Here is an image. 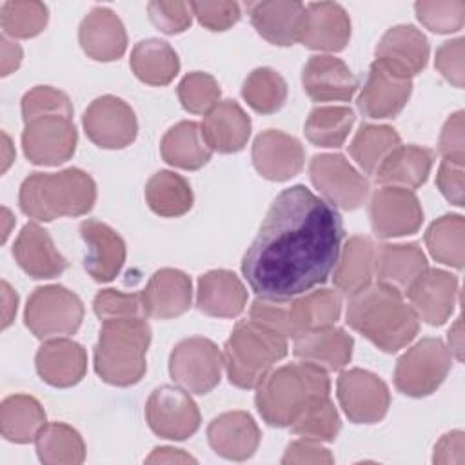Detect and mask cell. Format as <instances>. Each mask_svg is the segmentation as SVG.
I'll list each match as a JSON object with an SVG mask.
<instances>
[{"label":"cell","mask_w":465,"mask_h":465,"mask_svg":"<svg viewBox=\"0 0 465 465\" xmlns=\"http://www.w3.org/2000/svg\"><path fill=\"white\" fill-rule=\"evenodd\" d=\"M343 240L334 205L298 183L271 203L242 260V274L256 296L294 298L331 276Z\"/></svg>","instance_id":"6da1fadb"},{"label":"cell","mask_w":465,"mask_h":465,"mask_svg":"<svg viewBox=\"0 0 465 465\" xmlns=\"http://www.w3.org/2000/svg\"><path fill=\"white\" fill-rule=\"evenodd\" d=\"M345 318L351 329L383 352H398L420 331V318L403 294L383 283H371L349 296Z\"/></svg>","instance_id":"7a4b0ae2"},{"label":"cell","mask_w":465,"mask_h":465,"mask_svg":"<svg viewBox=\"0 0 465 465\" xmlns=\"http://www.w3.org/2000/svg\"><path fill=\"white\" fill-rule=\"evenodd\" d=\"M96 202V183L85 171L69 167L58 173H33L22 185L18 203L36 222L87 214Z\"/></svg>","instance_id":"3957f363"},{"label":"cell","mask_w":465,"mask_h":465,"mask_svg":"<svg viewBox=\"0 0 465 465\" xmlns=\"http://www.w3.org/2000/svg\"><path fill=\"white\" fill-rule=\"evenodd\" d=\"M151 327L145 318L104 320L94 345V371L109 385L138 383L145 371Z\"/></svg>","instance_id":"277c9868"},{"label":"cell","mask_w":465,"mask_h":465,"mask_svg":"<svg viewBox=\"0 0 465 465\" xmlns=\"http://www.w3.org/2000/svg\"><path fill=\"white\" fill-rule=\"evenodd\" d=\"M327 371L307 363H287L271 371L256 387L254 403L271 427H289L302 405L318 394H329Z\"/></svg>","instance_id":"5b68a950"},{"label":"cell","mask_w":465,"mask_h":465,"mask_svg":"<svg viewBox=\"0 0 465 465\" xmlns=\"http://www.w3.org/2000/svg\"><path fill=\"white\" fill-rule=\"evenodd\" d=\"M287 338L249 320L234 325L223 345V367L232 385L256 389L272 371L274 363L287 356Z\"/></svg>","instance_id":"8992f818"},{"label":"cell","mask_w":465,"mask_h":465,"mask_svg":"<svg viewBox=\"0 0 465 465\" xmlns=\"http://www.w3.org/2000/svg\"><path fill=\"white\" fill-rule=\"evenodd\" d=\"M84 320L82 300L64 285L36 287L25 305V327L40 340L74 334Z\"/></svg>","instance_id":"52a82bcc"},{"label":"cell","mask_w":465,"mask_h":465,"mask_svg":"<svg viewBox=\"0 0 465 465\" xmlns=\"http://www.w3.org/2000/svg\"><path fill=\"white\" fill-rule=\"evenodd\" d=\"M452 354L440 338H421L396 361L394 385L411 398L432 394L447 378Z\"/></svg>","instance_id":"ba28073f"},{"label":"cell","mask_w":465,"mask_h":465,"mask_svg":"<svg viewBox=\"0 0 465 465\" xmlns=\"http://www.w3.org/2000/svg\"><path fill=\"white\" fill-rule=\"evenodd\" d=\"M223 356L216 343L203 336L178 341L169 356L171 378L187 392L207 394L222 380Z\"/></svg>","instance_id":"9c48e42d"},{"label":"cell","mask_w":465,"mask_h":465,"mask_svg":"<svg viewBox=\"0 0 465 465\" xmlns=\"http://www.w3.org/2000/svg\"><path fill=\"white\" fill-rule=\"evenodd\" d=\"M309 176L325 200L340 209L354 211L369 196V180L356 171L343 154L323 153L312 156Z\"/></svg>","instance_id":"30bf717a"},{"label":"cell","mask_w":465,"mask_h":465,"mask_svg":"<svg viewBox=\"0 0 465 465\" xmlns=\"http://www.w3.org/2000/svg\"><path fill=\"white\" fill-rule=\"evenodd\" d=\"M24 124L22 147L31 163L60 165L74 154L78 133L73 116L44 114Z\"/></svg>","instance_id":"8fae6325"},{"label":"cell","mask_w":465,"mask_h":465,"mask_svg":"<svg viewBox=\"0 0 465 465\" xmlns=\"http://www.w3.org/2000/svg\"><path fill=\"white\" fill-rule=\"evenodd\" d=\"M338 401L352 423H378L385 418L391 405L387 383L365 369L343 371L336 383Z\"/></svg>","instance_id":"7c38bea8"},{"label":"cell","mask_w":465,"mask_h":465,"mask_svg":"<svg viewBox=\"0 0 465 465\" xmlns=\"http://www.w3.org/2000/svg\"><path fill=\"white\" fill-rule=\"evenodd\" d=\"M145 420L151 430L165 440H187L200 429V411L185 389L162 385L145 403Z\"/></svg>","instance_id":"4fadbf2b"},{"label":"cell","mask_w":465,"mask_h":465,"mask_svg":"<svg viewBox=\"0 0 465 465\" xmlns=\"http://www.w3.org/2000/svg\"><path fill=\"white\" fill-rule=\"evenodd\" d=\"M87 138L102 149H124L138 134V122L133 107L113 94L94 98L82 118Z\"/></svg>","instance_id":"5bb4252c"},{"label":"cell","mask_w":465,"mask_h":465,"mask_svg":"<svg viewBox=\"0 0 465 465\" xmlns=\"http://www.w3.org/2000/svg\"><path fill=\"white\" fill-rule=\"evenodd\" d=\"M369 216L378 238L414 234L423 223V209L418 196L411 189L396 185H385L372 194Z\"/></svg>","instance_id":"9a60e30c"},{"label":"cell","mask_w":465,"mask_h":465,"mask_svg":"<svg viewBox=\"0 0 465 465\" xmlns=\"http://www.w3.org/2000/svg\"><path fill=\"white\" fill-rule=\"evenodd\" d=\"M429 53L427 36L411 24H400L380 38L374 51V64L400 78L411 80L425 69Z\"/></svg>","instance_id":"2e32d148"},{"label":"cell","mask_w":465,"mask_h":465,"mask_svg":"<svg viewBox=\"0 0 465 465\" xmlns=\"http://www.w3.org/2000/svg\"><path fill=\"white\" fill-rule=\"evenodd\" d=\"M303 145L292 134L278 129H267L254 138L252 165L267 180H291L303 169Z\"/></svg>","instance_id":"e0dca14e"},{"label":"cell","mask_w":465,"mask_h":465,"mask_svg":"<svg viewBox=\"0 0 465 465\" xmlns=\"http://www.w3.org/2000/svg\"><path fill=\"white\" fill-rule=\"evenodd\" d=\"M80 236L85 243L84 269L100 283H107L118 276L125 263V242L107 223L100 220H84Z\"/></svg>","instance_id":"ac0fdd59"},{"label":"cell","mask_w":465,"mask_h":465,"mask_svg":"<svg viewBox=\"0 0 465 465\" xmlns=\"http://www.w3.org/2000/svg\"><path fill=\"white\" fill-rule=\"evenodd\" d=\"M405 294L420 320L429 325H443L456 305L458 280L443 269L427 267Z\"/></svg>","instance_id":"d6986e66"},{"label":"cell","mask_w":465,"mask_h":465,"mask_svg":"<svg viewBox=\"0 0 465 465\" xmlns=\"http://www.w3.org/2000/svg\"><path fill=\"white\" fill-rule=\"evenodd\" d=\"M247 13L256 33L269 44L289 47L300 42L305 5L294 0L249 2Z\"/></svg>","instance_id":"ffe728a7"},{"label":"cell","mask_w":465,"mask_h":465,"mask_svg":"<svg viewBox=\"0 0 465 465\" xmlns=\"http://www.w3.org/2000/svg\"><path fill=\"white\" fill-rule=\"evenodd\" d=\"M302 85L314 102H347L354 96L358 80L343 60L314 54L302 69Z\"/></svg>","instance_id":"44dd1931"},{"label":"cell","mask_w":465,"mask_h":465,"mask_svg":"<svg viewBox=\"0 0 465 465\" xmlns=\"http://www.w3.org/2000/svg\"><path fill=\"white\" fill-rule=\"evenodd\" d=\"M411 93L412 80L400 78L372 62L356 104L367 118H394L407 105Z\"/></svg>","instance_id":"7402d4cb"},{"label":"cell","mask_w":465,"mask_h":465,"mask_svg":"<svg viewBox=\"0 0 465 465\" xmlns=\"http://www.w3.org/2000/svg\"><path fill=\"white\" fill-rule=\"evenodd\" d=\"M351 40V18L336 2H312L305 5L300 42L314 51L336 53Z\"/></svg>","instance_id":"603a6c76"},{"label":"cell","mask_w":465,"mask_h":465,"mask_svg":"<svg viewBox=\"0 0 465 465\" xmlns=\"http://www.w3.org/2000/svg\"><path fill=\"white\" fill-rule=\"evenodd\" d=\"M78 42L89 58L113 62L125 53L127 33L113 9L96 5L80 22Z\"/></svg>","instance_id":"cb8c5ba5"},{"label":"cell","mask_w":465,"mask_h":465,"mask_svg":"<svg viewBox=\"0 0 465 465\" xmlns=\"http://www.w3.org/2000/svg\"><path fill=\"white\" fill-rule=\"evenodd\" d=\"M260 429L252 416L245 411H229L216 416L207 427L211 449L232 461L251 458L260 445Z\"/></svg>","instance_id":"d4e9b609"},{"label":"cell","mask_w":465,"mask_h":465,"mask_svg":"<svg viewBox=\"0 0 465 465\" xmlns=\"http://www.w3.org/2000/svg\"><path fill=\"white\" fill-rule=\"evenodd\" d=\"M35 365L47 385L65 389L80 383L85 376L87 352L69 338H51L40 345Z\"/></svg>","instance_id":"484cf974"},{"label":"cell","mask_w":465,"mask_h":465,"mask_svg":"<svg viewBox=\"0 0 465 465\" xmlns=\"http://www.w3.org/2000/svg\"><path fill=\"white\" fill-rule=\"evenodd\" d=\"M13 256L20 269L35 280H51L60 276L67 260L58 252L49 232L35 222H29L18 232Z\"/></svg>","instance_id":"4316f807"},{"label":"cell","mask_w":465,"mask_h":465,"mask_svg":"<svg viewBox=\"0 0 465 465\" xmlns=\"http://www.w3.org/2000/svg\"><path fill=\"white\" fill-rule=\"evenodd\" d=\"M147 316L169 320L189 311L193 300L191 278L173 267L156 271L140 292Z\"/></svg>","instance_id":"83f0119b"},{"label":"cell","mask_w":465,"mask_h":465,"mask_svg":"<svg viewBox=\"0 0 465 465\" xmlns=\"http://www.w3.org/2000/svg\"><path fill=\"white\" fill-rule=\"evenodd\" d=\"M247 303V289L242 280L227 269H213L198 278L196 305L214 318H236Z\"/></svg>","instance_id":"f1b7e54d"},{"label":"cell","mask_w":465,"mask_h":465,"mask_svg":"<svg viewBox=\"0 0 465 465\" xmlns=\"http://www.w3.org/2000/svg\"><path fill=\"white\" fill-rule=\"evenodd\" d=\"M429 267L418 243H381L374 252V276L378 283L405 294Z\"/></svg>","instance_id":"f546056e"},{"label":"cell","mask_w":465,"mask_h":465,"mask_svg":"<svg viewBox=\"0 0 465 465\" xmlns=\"http://www.w3.org/2000/svg\"><path fill=\"white\" fill-rule=\"evenodd\" d=\"M202 134L211 147L223 154L238 153L251 136V118L234 100H220L202 124Z\"/></svg>","instance_id":"4dcf8cb0"},{"label":"cell","mask_w":465,"mask_h":465,"mask_svg":"<svg viewBox=\"0 0 465 465\" xmlns=\"http://www.w3.org/2000/svg\"><path fill=\"white\" fill-rule=\"evenodd\" d=\"M354 340L341 327H323L294 338L292 352L298 360L323 371L343 369L352 358Z\"/></svg>","instance_id":"1f68e13d"},{"label":"cell","mask_w":465,"mask_h":465,"mask_svg":"<svg viewBox=\"0 0 465 465\" xmlns=\"http://www.w3.org/2000/svg\"><path fill=\"white\" fill-rule=\"evenodd\" d=\"M434 153L421 145H398L378 167L374 178L383 185L416 189L430 174Z\"/></svg>","instance_id":"d6a6232c"},{"label":"cell","mask_w":465,"mask_h":465,"mask_svg":"<svg viewBox=\"0 0 465 465\" xmlns=\"http://www.w3.org/2000/svg\"><path fill=\"white\" fill-rule=\"evenodd\" d=\"M376 247L367 236H351L340 251L334 265V285L340 292L352 296L371 285L374 276Z\"/></svg>","instance_id":"836d02e7"},{"label":"cell","mask_w":465,"mask_h":465,"mask_svg":"<svg viewBox=\"0 0 465 465\" xmlns=\"http://www.w3.org/2000/svg\"><path fill=\"white\" fill-rule=\"evenodd\" d=\"M160 153L169 165L196 171L211 160L213 151L202 134V125L193 120H183L163 134Z\"/></svg>","instance_id":"e575fe53"},{"label":"cell","mask_w":465,"mask_h":465,"mask_svg":"<svg viewBox=\"0 0 465 465\" xmlns=\"http://www.w3.org/2000/svg\"><path fill=\"white\" fill-rule=\"evenodd\" d=\"M129 64L136 78L149 85H167L180 71L176 51L160 38L140 40L131 51Z\"/></svg>","instance_id":"d590c367"},{"label":"cell","mask_w":465,"mask_h":465,"mask_svg":"<svg viewBox=\"0 0 465 465\" xmlns=\"http://www.w3.org/2000/svg\"><path fill=\"white\" fill-rule=\"evenodd\" d=\"M45 425V411L40 401L27 394H13L2 401L0 430L7 441H35L38 430Z\"/></svg>","instance_id":"8d00e7d4"},{"label":"cell","mask_w":465,"mask_h":465,"mask_svg":"<svg viewBox=\"0 0 465 465\" xmlns=\"http://www.w3.org/2000/svg\"><path fill=\"white\" fill-rule=\"evenodd\" d=\"M291 312L294 338H298L305 332L334 325L341 314V298L331 289L309 291L292 298Z\"/></svg>","instance_id":"74e56055"},{"label":"cell","mask_w":465,"mask_h":465,"mask_svg":"<svg viewBox=\"0 0 465 465\" xmlns=\"http://www.w3.org/2000/svg\"><path fill=\"white\" fill-rule=\"evenodd\" d=\"M38 460L45 465H80L85 460V443L76 429L67 423H45L36 438Z\"/></svg>","instance_id":"f35d334b"},{"label":"cell","mask_w":465,"mask_h":465,"mask_svg":"<svg viewBox=\"0 0 465 465\" xmlns=\"http://www.w3.org/2000/svg\"><path fill=\"white\" fill-rule=\"evenodd\" d=\"M145 200L151 211L163 218H176L193 207V189L189 182L173 173L158 171L145 185Z\"/></svg>","instance_id":"ab89813d"},{"label":"cell","mask_w":465,"mask_h":465,"mask_svg":"<svg viewBox=\"0 0 465 465\" xmlns=\"http://www.w3.org/2000/svg\"><path fill=\"white\" fill-rule=\"evenodd\" d=\"M292 434L314 440V441H334L340 429V414L329 394H318L307 400L289 423Z\"/></svg>","instance_id":"60d3db41"},{"label":"cell","mask_w":465,"mask_h":465,"mask_svg":"<svg viewBox=\"0 0 465 465\" xmlns=\"http://www.w3.org/2000/svg\"><path fill=\"white\" fill-rule=\"evenodd\" d=\"M425 245L430 256L454 269H463L465 218L461 214H443L434 220L425 232Z\"/></svg>","instance_id":"b9f144b4"},{"label":"cell","mask_w":465,"mask_h":465,"mask_svg":"<svg viewBox=\"0 0 465 465\" xmlns=\"http://www.w3.org/2000/svg\"><path fill=\"white\" fill-rule=\"evenodd\" d=\"M401 145V138L391 125H372L365 124L354 134L349 153L352 160L367 173L374 174L381 162L398 147Z\"/></svg>","instance_id":"7bdbcfd3"},{"label":"cell","mask_w":465,"mask_h":465,"mask_svg":"<svg viewBox=\"0 0 465 465\" xmlns=\"http://www.w3.org/2000/svg\"><path fill=\"white\" fill-rule=\"evenodd\" d=\"M354 120L352 109L345 105H318L305 120V136L318 147H341Z\"/></svg>","instance_id":"ee69618b"},{"label":"cell","mask_w":465,"mask_h":465,"mask_svg":"<svg viewBox=\"0 0 465 465\" xmlns=\"http://www.w3.org/2000/svg\"><path fill=\"white\" fill-rule=\"evenodd\" d=\"M242 96L256 113L272 114L287 100V82L271 67H256L247 74L242 85Z\"/></svg>","instance_id":"f6af8a7d"},{"label":"cell","mask_w":465,"mask_h":465,"mask_svg":"<svg viewBox=\"0 0 465 465\" xmlns=\"http://www.w3.org/2000/svg\"><path fill=\"white\" fill-rule=\"evenodd\" d=\"M49 20L47 5L36 0H7L0 7V24L5 36L33 38L40 35Z\"/></svg>","instance_id":"bcb514c9"},{"label":"cell","mask_w":465,"mask_h":465,"mask_svg":"<svg viewBox=\"0 0 465 465\" xmlns=\"http://www.w3.org/2000/svg\"><path fill=\"white\" fill-rule=\"evenodd\" d=\"M176 93L182 107L193 114H207L222 96L216 78L203 71L185 74L180 80Z\"/></svg>","instance_id":"7dc6e473"},{"label":"cell","mask_w":465,"mask_h":465,"mask_svg":"<svg viewBox=\"0 0 465 465\" xmlns=\"http://www.w3.org/2000/svg\"><path fill=\"white\" fill-rule=\"evenodd\" d=\"M414 11L421 25L432 33H456L465 24L463 0H420L414 4Z\"/></svg>","instance_id":"c3c4849f"},{"label":"cell","mask_w":465,"mask_h":465,"mask_svg":"<svg viewBox=\"0 0 465 465\" xmlns=\"http://www.w3.org/2000/svg\"><path fill=\"white\" fill-rule=\"evenodd\" d=\"M292 298H267L258 296L249 311V318L287 340H294V325H292V312H291Z\"/></svg>","instance_id":"681fc988"},{"label":"cell","mask_w":465,"mask_h":465,"mask_svg":"<svg viewBox=\"0 0 465 465\" xmlns=\"http://www.w3.org/2000/svg\"><path fill=\"white\" fill-rule=\"evenodd\" d=\"M44 114L73 116V104L69 96L51 85H36L22 96V118L29 122Z\"/></svg>","instance_id":"f907efd6"},{"label":"cell","mask_w":465,"mask_h":465,"mask_svg":"<svg viewBox=\"0 0 465 465\" xmlns=\"http://www.w3.org/2000/svg\"><path fill=\"white\" fill-rule=\"evenodd\" d=\"M94 314L104 320L113 318H147L142 294L120 292L116 289H104L93 300Z\"/></svg>","instance_id":"816d5d0a"},{"label":"cell","mask_w":465,"mask_h":465,"mask_svg":"<svg viewBox=\"0 0 465 465\" xmlns=\"http://www.w3.org/2000/svg\"><path fill=\"white\" fill-rule=\"evenodd\" d=\"M147 13L154 27L165 35H178L191 27L193 9L182 0H153L147 4Z\"/></svg>","instance_id":"f5cc1de1"},{"label":"cell","mask_w":465,"mask_h":465,"mask_svg":"<svg viewBox=\"0 0 465 465\" xmlns=\"http://www.w3.org/2000/svg\"><path fill=\"white\" fill-rule=\"evenodd\" d=\"M193 15L209 31H227L232 27L240 16V4L218 0V2H189Z\"/></svg>","instance_id":"db71d44e"},{"label":"cell","mask_w":465,"mask_h":465,"mask_svg":"<svg viewBox=\"0 0 465 465\" xmlns=\"http://www.w3.org/2000/svg\"><path fill=\"white\" fill-rule=\"evenodd\" d=\"M463 54H465V38L460 36V38L443 42L438 47L436 58H434V65L441 73V76L460 89L463 87V82H465Z\"/></svg>","instance_id":"11a10c76"},{"label":"cell","mask_w":465,"mask_h":465,"mask_svg":"<svg viewBox=\"0 0 465 465\" xmlns=\"http://www.w3.org/2000/svg\"><path fill=\"white\" fill-rule=\"evenodd\" d=\"M440 154L443 160L463 163L465 162V136H463V111L452 113L441 127Z\"/></svg>","instance_id":"9f6ffc18"},{"label":"cell","mask_w":465,"mask_h":465,"mask_svg":"<svg viewBox=\"0 0 465 465\" xmlns=\"http://www.w3.org/2000/svg\"><path fill=\"white\" fill-rule=\"evenodd\" d=\"M436 185L440 193L454 205L463 207L465 203V173L463 163L441 160L436 174Z\"/></svg>","instance_id":"6f0895ef"},{"label":"cell","mask_w":465,"mask_h":465,"mask_svg":"<svg viewBox=\"0 0 465 465\" xmlns=\"http://www.w3.org/2000/svg\"><path fill=\"white\" fill-rule=\"evenodd\" d=\"M283 465H292V463H325L331 465L334 463V456L331 454L329 449L322 447L320 441L314 440H296L291 441L285 449V454L282 458Z\"/></svg>","instance_id":"680465c9"},{"label":"cell","mask_w":465,"mask_h":465,"mask_svg":"<svg viewBox=\"0 0 465 465\" xmlns=\"http://www.w3.org/2000/svg\"><path fill=\"white\" fill-rule=\"evenodd\" d=\"M434 463L463 461V430H450L440 438L432 454Z\"/></svg>","instance_id":"91938a15"},{"label":"cell","mask_w":465,"mask_h":465,"mask_svg":"<svg viewBox=\"0 0 465 465\" xmlns=\"http://www.w3.org/2000/svg\"><path fill=\"white\" fill-rule=\"evenodd\" d=\"M0 44H2V69H0L2 73L0 74L7 76L15 69H18V65L22 62V47L5 35H2Z\"/></svg>","instance_id":"94428289"},{"label":"cell","mask_w":465,"mask_h":465,"mask_svg":"<svg viewBox=\"0 0 465 465\" xmlns=\"http://www.w3.org/2000/svg\"><path fill=\"white\" fill-rule=\"evenodd\" d=\"M147 463H185V461H196L193 456L185 454L182 449L173 447H156L151 456L145 460Z\"/></svg>","instance_id":"6125c7cd"},{"label":"cell","mask_w":465,"mask_h":465,"mask_svg":"<svg viewBox=\"0 0 465 465\" xmlns=\"http://www.w3.org/2000/svg\"><path fill=\"white\" fill-rule=\"evenodd\" d=\"M2 303H4V307H2V316H4L2 329H5L13 322L15 314H16V307H18V296L5 280L2 282Z\"/></svg>","instance_id":"be15d7a7"},{"label":"cell","mask_w":465,"mask_h":465,"mask_svg":"<svg viewBox=\"0 0 465 465\" xmlns=\"http://www.w3.org/2000/svg\"><path fill=\"white\" fill-rule=\"evenodd\" d=\"M463 336H461V318L456 320V323L449 329V351L450 354H454V358L458 361L463 360V354H461V349H463V343H461Z\"/></svg>","instance_id":"e7e4bbea"},{"label":"cell","mask_w":465,"mask_h":465,"mask_svg":"<svg viewBox=\"0 0 465 465\" xmlns=\"http://www.w3.org/2000/svg\"><path fill=\"white\" fill-rule=\"evenodd\" d=\"M2 138H4V163H2V173L7 171V167L11 165V162L15 160V154H11L13 147H11V140L5 133H2Z\"/></svg>","instance_id":"03108f58"},{"label":"cell","mask_w":465,"mask_h":465,"mask_svg":"<svg viewBox=\"0 0 465 465\" xmlns=\"http://www.w3.org/2000/svg\"><path fill=\"white\" fill-rule=\"evenodd\" d=\"M2 214H4V222H5V225H4V236H2V242H5L7 240V234H9V222H15V218L11 216V213H9V209H2Z\"/></svg>","instance_id":"003e7915"}]
</instances>
